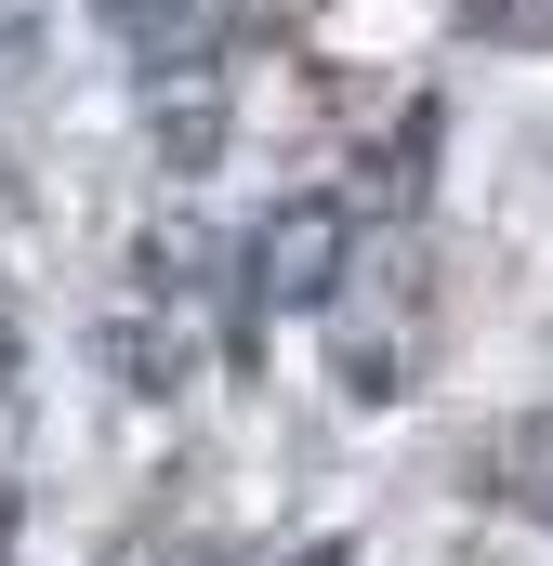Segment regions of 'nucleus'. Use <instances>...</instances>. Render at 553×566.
Masks as SVG:
<instances>
[{"label":"nucleus","mask_w":553,"mask_h":566,"mask_svg":"<svg viewBox=\"0 0 553 566\" xmlns=\"http://www.w3.org/2000/svg\"><path fill=\"white\" fill-rule=\"evenodd\" d=\"M343 264H356V211L343 198H276L264 238H251V290L264 303H330Z\"/></svg>","instance_id":"1"},{"label":"nucleus","mask_w":553,"mask_h":566,"mask_svg":"<svg viewBox=\"0 0 553 566\" xmlns=\"http://www.w3.org/2000/svg\"><path fill=\"white\" fill-rule=\"evenodd\" d=\"M106 13V40H133L145 80H171V66H198V27H211V0H93Z\"/></svg>","instance_id":"2"},{"label":"nucleus","mask_w":553,"mask_h":566,"mask_svg":"<svg viewBox=\"0 0 553 566\" xmlns=\"http://www.w3.org/2000/svg\"><path fill=\"white\" fill-rule=\"evenodd\" d=\"M211 145H225V93L171 66V80H158V158H171V171H211Z\"/></svg>","instance_id":"3"},{"label":"nucleus","mask_w":553,"mask_h":566,"mask_svg":"<svg viewBox=\"0 0 553 566\" xmlns=\"http://www.w3.org/2000/svg\"><path fill=\"white\" fill-rule=\"evenodd\" d=\"M106 356H119V369H133V396H171V382H185V329H158V316H106Z\"/></svg>","instance_id":"4"},{"label":"nucleus","mask_w":553,"mask_h":566,"mask_svg":"<svg viewBox=\"0 0 553 566\" xmlns=\"http://www.w3.org/2000/svg\"><path fill=\"white\" fill-rule=\"evenodd\" d=\"M474 40H553V0H474Z\"/></svg>","instance_id":"5"},{"label":"nucleus","mask_w":553,"mask_h":566,"mask_svg":"<svg viewBox=\"0 0 553 566\" xmlns=\"http://www.w3.org/2000/svg\"><path fill=\"white\" fill-rule=\"evenodd\" d=\"M13 369H27V343H13V329H0V396H13Z\"/></svg>","instance_id":"6"},{"label":"nucleus","mask_w":553,"mask_h":566,"mask_svg":"<svg viewBox=\"0 0 553 566\" xmlns=\"http://www.w3.org/2000/svg\"><path fill=\"white\" fill-rule=\"evenodd\" d=\"M514 501H528V514H553V474H541V488H514Z\"/></svg>","instance_id":"7"},{"label":"nucleus","mask_w":553,"mask_h":566,"mask_svg":"<svg viewBox=\"0 0 553 566\" xmlns=\"http://www.w3.org/2000/svg\"><path fill=\"white\" fill-rule=\"evenodd\" d=\"M0 211H13V158H0Z\"/></svg>","instance_id":"8"}]
</instances>
